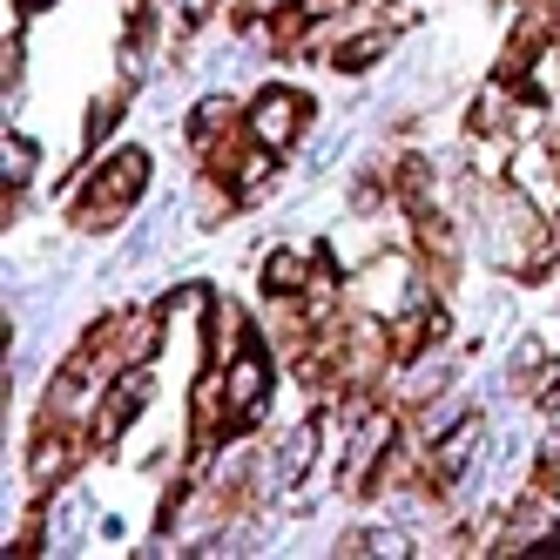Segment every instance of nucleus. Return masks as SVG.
<instances>
[{"instance_id": "1", "label": "nucleus", "mask_w": 560, "mask_h": 560, "mask_svg": "<svg viewBox=\"0 0 560 560\" xmlns=\"http://www.w3.org/2000/svg\"><path fill=\"white\" fill-rule=\"evenodd\" d=\"M487 250H493V264H500L506 277H540L547 257H553V236H547L540 210H534L513 183L487 189Z\"/></svg>"}, {"instance_id": "2", "label": "nucleus", "mask_w": 560, "mask_h": 560, "mask_svg": "<svg viewBox=\"0 0 560 560\" xmlns=\"http://www.w3.org/2000/svg\"><path fill=\"white\" fill-rule=\"evenodd\" d=\"M149 189V155L142 149H115L108 163L82 183V196H74V230H115L122 223V210L136 203V196Z\"/></svg>"}, {"instance_id": "3", "label": "nucleus", "mask_w": 560, "mask_h": 560, "mask_svg": "<svg viewBox=\"0 0 560 560\" xmlns=\"http://www.w3.org/2000/svg\"><path fill=\"white\" fill-rule=\"evenodd\" d=\"M560 540V500L553 493H527L493 534V553H547Z\"/></svg>"}, {"instance_id": "4", "label": "nucleus", "mask_w": 560, "mask_h": 560, "mask_svg": "<svg viewBox=\"0 0 560 560\" xmlns=\"http://www.w3.org/2000/svg\"><path fill=\"white\" fill-rule=\"evenodd\" d=\"M304 115H311V102H304L298 89H264L257 108H250V142H264V149H291V142L304 136Z\"/></svg>"}, {"instance_id": "5", "label": "nucleus", "mask_w": 560, "mask_h": 560, "mask_svg": "<svg viewBox=\"0 0 560 560\" xmlns=\"http://www.w3.org/2000/svg\"><path fill=\"white\" fill-rule=\"evenodd\" d=\"M264 392H270V365H264L257 351H236L230 358V385H223V419L250 425L264 412Z\"/></svg>"}, {"instance_id": "6", "label": "nucleus", "mask_w": 560, "mask_h": 560, "mask_svg": "<svg viewBox=\"0 0 560 560\" xmlns=\"http://www.w3.org/2000/svg\"><path fill=\"white\" fill-rule=\"evenodd\" d=\"M142 406H149V372H129L122 385H115V392L102 398V412H95V446H108V439L122 432Z\"/></svg>"}, {"instance_id": "7", "label": "nucleus", "mask_w": 560, "mask_h": 560, "mask_svg": "<svg viewBox=\"0 0 560 560\" xmlns=\"http://www.w3.org/2000/svg\"><path fill=\"white\" fill-rule=\"evenodd\" d=\"M472 453H479V419H459V425L446 432V446H439V453H432V466H425V472H432V487H453V479L466 472V459H472Z\"/></svg>"}, {"instance_id": "8", "label": "nucleus", "mask_w": 560, "mask_h": 560, "mask_svg": "<svg viewBox=\"0 0 560 560\" xmlns=\"http://www.w3.org/2000/svg\"><path fill=\"white\" fill-rule=\"evenodd\" d=\"M311 459H317V425H298L284 446L270 453V479H277V487H298V479L311 472Z\"/></svg>"}, {"instance_id": "9", "label": "nucleus", "mask_w": 560, "mask_h": 560, "mask_svg": "<svg viewBox=\"0 0 560 560\" xmlns=\"http://www.w3.org/2000/svg\"><path fill=\"white\" fill-rule=\"evenodd\" d=\"M74 459H82V446L61 432H42L34 439V487H61V479L74 472Z\"/></svg>"}, {"instance_id": "10", "label": "nucleus", "mask_w": 560, "mask_h": 560, "mask_svg": "<svg viewBox=\"0 0 560 560\" xmlns=\"http://www.w3.org/2000/svg\"><path fill=\"white\" fill-rule=\"evenodd\" d=\"M230 122H236V102H230V95H203V102H196V115H189V142L210 155Z\"/></svg>"}, {"instance_id": "11", "label": "nucleus", "mask_w": 560, "mask_h": 560, "mask_svg": "<svg viewBox=\"0 0 560 560\" xmlns=\"http://www.w3.org/2000/svg\"><path fill=\"white\" fill-rule=\"evenodd\" d=\"M378 55H392V34H385V27H372V34H358V42H345L331 68H345V74H365V68H372Z\"/></svg>"}, {"instance_id": "12", "label": "nucleus", "mask_w": 560, "mask_h": 560, "mask_svg": "<svg viewBox=\"0 0 560 560\" xmlns=\"http://www.w3.org/2000/svg\"><path fill=\"white\" fill-rule=\"evenodd\" d=\"M406 264H378L372 270V284H365V298H372V311H398V304H406Z\"/></svg>"}, {"instance_id": "13", "label": "nucleus", "mask_w": 560, "mask_h": 560, "mask_svg": "<svg viewBox=\"0 0 560 560\" xmlns=\"http://www.w3.org/2000/svg\"><path fill=\"white\" fill-rule=\"evenodd\" d=\"M311 277H304V264L291 257V250H270V264H264V291L270 298H291V291H304Z\"/></svg>"}, {"instance_id": "14", "label": "nucleus", "mask_w": 560, "mask_h": 560, "mask_svg": "<svg viewBox=\"0 0 560 560\" xmlns=\"http://www.w3.org/2000/svg\"><path fill=\"white\" fill-rule=\"evenodd\" d=\"M385 432H392V419L385 412H372L365 425H358V439H351V479H365V466L378 459V446H385Z\"/></svg>"}, {"instance_id": "15", "label": "nucleus", "mask_w": 560, "mask_h": 560, "mask_svg": "<svg viewBox=\"0 0 560 560\" xmlns=\"http://www.w3.org/2000/svg\"><path fill=\"white\" fill-rule=\"evenodd\" d=\"M210 351H217V358H236V351H244V317H236V304H217V311H210Z\"/></svg>"}, {"instance_id": "16", "label": "nucleus", "mask_w": 560, "mask_h": 560, "mask_svg": "<svg viewBox=\"0 0 560 560\" xmlns=\"http://www.w3.org/2000/svg\"><path fill=\"white\" fill-rule=\"evenodd\" d=\"M338 553H351V560H358V553H406V540H398L392 527H365V534H345Z\"/></svg>"}, {"instance_id": "17", "label": "nucleus", "mask_w": 560, "mask_h": 560, "mask_svg": "<svg viewBox=\"0 0 560 560\" xmlns=\"http://www.w3.org/2000/svg\"><path fill=\"white\" fill-rule=\"evenodd\" d=\"M0 163H8V183H27V176H34V149L8 136V155H0Z\"/></svg>"}, {"instance_id": "18", "label": "nucleus", "mask_w": 560, "mask_h": 560, "mask_svg": "<svg viewBox=\"0 0 560 560\" xmlns=\"http://www.w3.org/2000/svg\"><path fill=\"white\" fill-rule=\"evenodd\" d=\"M210 8H217V0H183V27H189V21H203Z\"/></svg>"}, {"instance_id": "19", "label": "nucleus", "mask_w": 560, "mask_h": 560, "mask_svg": "<svg viewBox=\"0 0 560 560\" xmlns=\"http://www.w3.org/2000/svg\"><path fill=\"white\" fill-rule=\"evenodd\" d=\"M270 8H277V0H250V14H270Z\"/></svg>"}, {"instance_id": "20", "label": "nucleus", "mask_w": 560, "mask_h": 560, "mask_svg": "<svg viewBox=\"0 0 560 560\" xmlns=\"http://www.w3.org/2000/svg\"><path fill=\"white\" fill-rule=\"evenodd\" d=\"M21 8H42V0H21Z\"/></svg>"}]
</instances>
